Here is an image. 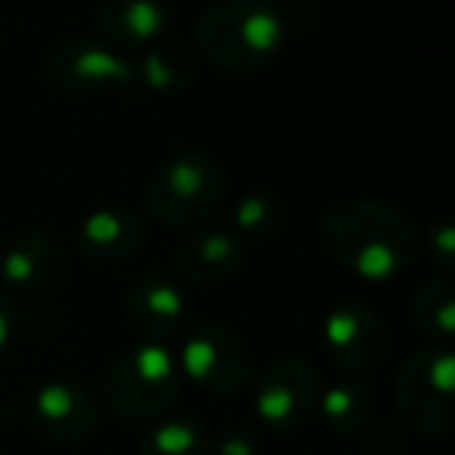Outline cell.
I'll list each match as a JSON object with an SVG mask.
<instances>
[{"label": "cell", "instance_id": "52a82bcc", "mask_svg": "<svg viewBox=\"0 0 455 455\" xmlns=\"http://www.w3.org/2000/svg\"><path fill=\"white\" fill-rule=\"evenodd\" d=\"M47 76L60 91L88 97L103 88H122L134 82V60L116 44L97 38L63 41L47 60Z\"/></svg>", "mask_w": 455, "mask_h": 455}, {"label": "cell", "instance_id": "6da1fadb", "mask_svg": "<svg viewBox=\"0 0 455 455\" xmlns=\"http://www.w3.org/2000/svg\"><path fill=\"white\" fill-rule=\"evenodd\" d=\"M324 247L362 281H390L415 259L418 237L399 209L378 200H343L324 215Z\"/></svg>", "mask_w": 455, "mask_h": 455}, {"label": "cell", "instance_id": "7c38bea8", "mask_svg": "<svg viewBox=\"0 0 455 455\" xmlns=\"http://www.w3.org/2000/svg\"><path fill=\"white\" fill-rule=\"evenodd\" d=\"M125 312L134 328L144 334V340L163 343L181 328L184 299L172 278L156 275V272H144L128 287Z\"/></svg>", "mask_w": 455, "mask_h": 455}, {"label": "cell", "instance_id": "ffe728a7", "mask_svg": "<svg viewBox=\"0 0 455 455\" xmlns=\"http://www.w3.org/2000/svg\"><path fill=\"white\" fill-rule=\"evenodd\" d=\"M318 403H322V411H324V418H328V424H334L343 434L359 430L368 418V396H365V390L355 384L331 387L324 396H318Z\"/></svg>", "mask_w": 455, "mask_h": 455}, {"label": "cell", "instance_id": "44dd1931", "mask_svg": "<svg viewBox=\"0 0 455 455\" xmlns=\"http://www.w3.org/2000/svg\"><path fill=\"white\" fill-rule=\"evenodd\" d=\"M427 253H430V262H434L440 272H452L455 268V231L449 219H440L430 225Z\"/></svg>", "mask_w": 455, "mask_h": 455}, {"label": "cell", "instance_id": "2e32d148", "mask_svg": "<svg viewBox=\"0 0 455 455\" xmlns=\"http://www.w3.org/2000/svg\"><path fill=\"white\" fill-rule=\"evenodd\" d=\"M134 60V82H140L147 91L156 94H175L194 82V63L181 47L172 44H153L140 51Z\"/></svg>", "mask_w": 455, "mask_h": 455}, {"label": "cell", "instance_id": "e0dca14e", "mask_svg": "<svg viewBox=\"0 0 455 455\" xmlns=\"http://www.w3.org/2000/svg\"><path fill=\"white\" fill-rule=\"evenodd\" d=\"M287 206L275 190H250L235 206V231L241 241H262L284 228Z\"/></svg>", "mask_w": 455, "mask_h": 455}, {"label": "cell", "instance_id": "ac0fdd59", "mask_svg": "<svg viewBox=\"0 0 455 455\" xmlns=\"http://www.w3.org/2000/svg\"><path fill=\"white\" fill-rule=\"evenodd\" d=\"M418 328L436 340V347H449L455 334V287L449 281H427L415 293L411 303Z\"/></svg>", "mask_w": 455, "mask_h": 455}, {"label": "cell", "instance_id": "3957f363", "mask_svg": "<svg viewBox=\"0 0 455 455\" xmlns=\"http://www.w3.org/2000/svg\"><path fill=\"white\" fill-rule=\"evenodd\" d=\"M181 384L178 355L169 353L163 343L144 340L109 365L103 378V396L122 421H147L163 415L181 396Z\"/></svg>", "mask_w": 455, "mask_h": 455}, {"label": "cell", "instance_id": "277c9868", "mask_svg": "<svg viewBox=\"0 0 455 455\" xmlns=\"http://www.w3.org/2000/svg\"><path fill=\"white\" fill-rule=\"evenodd\" d=\"M221 196L225 175L219 163L203 150H184L153 172L147 209L169 228H196L212 219L221 206Z\"/></svg>", "mask_w": 455, "mask_h": 455}, {"label": "cell", "instance_id": "4fadbf2b", "mask_svg": "<svg viewBox=\"0 0 455 455\" xmlns=\"http://www.w3.org/2000/svg\"><path fill=\"white\" fill-rule=\"evenodd\" d=\"M100 20L119 51L140 53L163 41L172 22V0H100Z\"/></svg>", "mask_w": 455, "mask_h": 455}, {"label": "cell", "instance_id": "9a60e30c", "mask_svg": "<svg viewBox=\"0 0 455 455\" xmlns=\"http://www.w3.org/2000/svg\"><path fill=\"white\" fill-rule=\"evenodd\" d=\"M32 415L44 434L66 443L84 440L97 421L91 396L69 380H51V384L38 387V393L32 396Z\"/></svg>", "mask_w": 455, "mask_h": 455}, {"label": "cell", "instance_id": "30bf717a", "mask_svg": "<svg viewBox=\"0 0 455 455\" xmlns=\"http://www.w3.org/2000/svg\"><path fill=\"white\" fill-rule=\"evenodd\" d=\"M247 247L231 228H206L188 237L175 253V272L196 287H212L231 281L243 268Z\"/></svg>", "mask_w": 455, "mask_h": 455}, {"label": "cell", "instance_id": "7a4b0ae2", "mask_svg": "<svg viewBox=\"0 0 455 455\" xmlns=\"http://www.w3.org/2000/svg\"><path fill=\"white\" fill-rule=\"evenodd\" d=\"M297 22L293 0H215L196 22V44L219 69L259 72L278 57Z\"/></svg>", "mask_w": 455, "mask_h": 455}, {"label": "cell", "instance_id": "5bb4252c", "mask_svg": "<svg viewBox=\"0 0 455 455\" xmlns=\"http://www.w3.org/2000/svg\"><path fill=\"white\" fill-rule=\"evenodd\" d=\"M60 266H63V256L51 237L38 231L22 235L0 256V281H4L0 291H10L16 297H35L57 281Z\"/></svg>", "mask_w": 455, "mask_h": 455}, {"label": "cell", "instance_id": "7402d4cb", "mask_svg": "<svg viewBox=\"0 0 455 455\" xmlns=\"http://www.w3.org/2000/svg\"><path fill=\"white\" fill-rule=\"evenodd\" d=\"M219 455H256V443L247 430H228L219 440Z\"/></svg>", "mask_w": 455, "mask_h": 455}, {"label": "cell", "instance_id": "8fae6325", "mask_svg": "<svg viewBox=\"0 0 455 455\" xmlns=\"http://www.w3.org/2000/svg\"><path fill=\"white\" fill-rule=\"evenodd\" d=\"M78 253L94 266H113L138 253L144 243V219L132 209L103 206L84 215L76 231Z\"/></svg>", "mask_w": 455, "mask_h": 455}, {"label": "cell", "instance_id": "ba28073f", "mask_svg": "<svg viewBox=\"0 0 455 455\" xmlns=\"http://www.w3.org/2000/svg\"><path fill=\"white\" fill-rule=\"evenodd\" d=\"M318 405L315 368L303 359H281L256 384V411L275 430H297Z\"/></svg>", "mask_w": 455, "mask_h": 455}, {"label": "cell", "instance_id": "603a6c76", "mask_svg": "<svg viewBox=\"0 0 455 455\" xmlns=\"http://www.w3.org/2000/svg\"><path fill=\"white\" fill-rule=\"evenodd\" d=\"M13 306H10V299H7V291H0V353L7 349V343H10V337H13V328H16V322H13Z\"/></svg>", "mask_w": 455, "mask_h": 455}, {"label": "cell", "instance_id": "8992f818", "mask_svg": "<svg viewBox=\"0 0 455 455\" xmlns=\"http://www.w3.org/2000/svg\"><path fill=\"white\" fill-rule=\"evenodd\" d=\"M178 368L184 380L209 393H235L253 374V353L247 340L228 324H200L188 334Z\"/></svg>", "mask_w": 455, "mask_h": 455}, {"label": "cell", "instance_id": "d6986e66", "mask_svg": "<svg viewBox=\"0 0 455 455\" xmlns=\"http://www.w3.org/2000/svg\"><path fill=\"white\" fill-rule=\"evenodd\" d=\"M206 434L194 421H165L144 436L140 455H206Z\"/></svg>", "mask_w": 455, "mask_h": 455}, {"label": "cell", "instance_id": "9c48e42d", "mask_svg": "<svg viewBox=\"0 0 455 455\" xmlns=\"http://www.w3.org/2000/svg\"><path fill=\"white\" fill-rule=\"evenodd\" d=\"M324 343L334 362L347 371L368 374L384 362L390 334L384 318L362 303H340L324 318Z\"/></svg>", "mask_w": 455, "mask_h": 455}, {"label": "cell", "instance_id": "5b68a950", "mask_svg": "<svg viewBox=\"0 0 455 455\" xmlns=\"http://www.w3.org/2000/svg\"><path fill=\"white\" fill-rule=\"evenodd\" d=\"M455 362L449 347H427L403 365L396 378V405L415 430L443 436L455 421Z\"/></svg>", "mask_w": 455, "mask_h": 455}]
</instances>
